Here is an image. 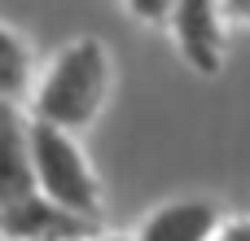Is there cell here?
<instances>
[{"label":"cell","mask_w":250,"mask_h":241,"mask_svg":"<svg viewBox=\"0 0 250 241\" xmlns=\"http://www.w3.org/2000/svg\"><path fill=\"white\" fill-rule=\"evenodd\" d=\"M110 83H114L110 48L97 35H79L35 79V88L26 97L31 101L26 119L40 123V127H53V132L79 136L97 123V114L110 97Z\"/></svg>","instance_id":"1"},{"label":"cell","mask_w":250,"mask_h":241,"mask_svg":"<svg viewBox=\"0 0 250 241\" xmlns=\"http://www.w3.org/2000/svg\"><path fill=\"white\" fill-rule=\"evenodd\" d=\"M31 123V119H26ZM31 171H35V193L79 220H92L101 224L105 215V198H101V180L88 162V154L79 149L75 136L66 132H53V127H40L31 123Z\"/></svg>","instance_id":"2"},{"label":"cell","mask_w":250,"mask_h":241,"mask_svg":"<svg viewBox=\"0 0 250 241\" xmlns=\"http://www.w3.org/2000/svg\"><path fill=\"white\" fill-rule=\"evenodd\" d=\"M167 31L176 40V53L185 66H193L202 79H215L224 66V18L211 0H180L167 13Z\"/></svg>","instance_id":"3"},{"label":"cell","mask_w":250,"mask_h":241,"mask_svg":"<svg viewBox=\"0 0 250 241\" xmlns=\"http://www.w3.org/2000/svg\"><path fill=\"white\" fill-rule=\"evenodd\" d=\"M101 233V224L79 220L53 202H44L40 193L0 211V241H92Z\"/></svg>","instance_id":"4"},{"label":"cell","mask_w":250,"mask_h":241,"mask_svg":"<svg viewBox=\"0 0 250 241\" xmlns=\"http://www.w3.org/2000/svg\"><path fill=\"white\" fill-rule=\"evenodd\" d=\"M31 123L18 105H0V211L35 198L31 171Z\"/></svg>","instance_id":"5"},{"label":"cell","mask_w":250,"mask_h":241,"mask_svg":"<svg viewBox=\"0 0 250 241\" xmlns=\"http://www.w3.org/2000/svg\"><path fill=\"white\" fill-rule=\"evenodd\" d=\"M220 224L224 215L211 198H176L149 211V220L141 224V233L132 241H211L220 233Z\"/></svg>","instance_id":"6"},{"label":"cell","mask_w":250,"mask_h":241,"mask_svg":"<svg viewBox=\"0 0 250 241\" xmlns=\"http://www.w3.org/2000/svg\"><path fill=\"white\" fill-rule=\"evenodd\" d=\"M35 88V53L31 44L0 22V105H22Z\"/></svg>","instance_id":"7"},{"label":"cell","mask_w":250,"mask_h":241,"mask_svg":"<svg viewBox=\"0 0 250 241\" xmlns=\"http://www.w3.org/2000/svg\"><path fill=\"white\" fill-rule=\"evenodd\" d=\"M211 241H250V215H242V220H224L220 233H215Z\"/></svg>","instance_id":"8"},{"label":"cell","mask_w":250,"mask_h":241,"mask_svg":"<svg viewBox=\"0 0 250 241\" xmlns=\"http://www.w3.org/2000/svg\"><path fill=\"white\" fill-rule=\"evenodd\" d=\"M127 9H132L136 18H145V22H158V26H167V13H171L167 0H158V4H141V0H136V4H127Z\"/></svg>","instance_id":"9"},{"label":"cell","mask_w":250,"mask_h":241,"mask_svg":"<svg viewBox=\"0 0 250 241\" xmlns=\"http://www.w3.org/2000/svg\"><path fill=\"white\" fill-rule=\"evenodd\" d=\"M220 18H224V22H242V26H250V0H233V4H220Z\"/></svg>","instance_id":"10"},{"label":"cell","mask_w":250,"mask_h":241,"mask_svg":"<svg viewBox=\"0 0 250 241\" xmlns=\"http://www.w3.org/2000/svg\"><path fill=\"white\" fill-rule=\"evenodd\" d=\"M92 241H132V237H123V233H97Z\"/></svg>","instance_id":"11"}]
</instances>
